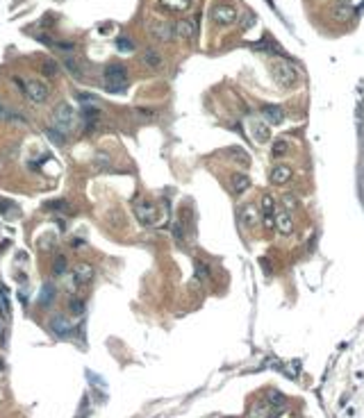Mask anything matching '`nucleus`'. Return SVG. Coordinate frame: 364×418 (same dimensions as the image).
<instances>
[{
	"instance_id": "obj_19",
	"label": "nucleus",
	"mask_w": 364,
	"mask_h": 418,
	"mask_svg": "<svg viewBox=\"0 0 364 418\" xmlns=\"http://www.w3.org/2000/svg\"><path fill=\"white\" fill-rule=\"evenodd\" d=\"M55 295H57V291H55V284L53 282H46L43 287H41V293H39V305L41 307H50L55 300Z\"/></svg>"
},
{
	"instance_id": "obj_10",
	"label": "nucleus",
	"mask_w": 364,
	"mask_h": 418,
	"mask_svg": "<svg viewBox=\"0 0 364 418\" xmlns=\"http://www.w3.org/2000/svg\"><path fill=\"white\" fill-rule=\"evenodd\" d=\"M294 177V170H291V166H287V164H278V166H273L271 173H269V180H271V184H287Z\"/></svg>"
},
{
	"instance_id": "obj_2",
	"label": "nucleus",
	"mask_w": 364,
	"mask_h": 418,
	"mask_svg": "<svg viewBox=\"0 0 364 418\" xmlns=\"http://www.w3.org/2000/svg\"><path fill=\"white\" fill-rule=\"evenodd\" d=\"M105 84L109 91H121L126 89V82H128V71L126 66L119 64V62H112V64L105 66Z\"/></svg>"
},
{
	"instance_id": "obj_7",
	"label": "nucleus",
	"mask_w": 364,
	"mask_h": 418,
	"mask_svg": "<svg viewBox=\"0 0 364 418\" xmlns=\"http://www.w3.org/2000/svg\"><path fill=\"white\" fill-rule=\"evenodd\" d=\"M73 118H75V111H73L71 104H66V103H62L53 114V121H55V125H57V130L60 132L73 127Z\"/></svg>"
},
{
	"instance_id": "obj_16",
	"label": "nucleus",
	"mask_w": 364,
	"mask_h": 418,
	"mask_svg": "<svg viewBox=\"0 0 364 418\" xmlns=\"http://www.w3.org/2000/svg\"><path fill=\"white\" fill-rule=\"evenodd\" d=\"M141 64L148 66V68H162L164 59H162V55H159L155 48H146V50L141 52Z\"/></svg>"
},
{
	"instance_id": "obj_12",
	"label": "nucleus",
	"mask_w": 364,
	"mask_h": 418,
	"mask_svg": "<svg viewBox=\"0 0 364 418\" xmlns=\"http://www.w3.org/2000/svg\"><path fill=\"white\" fill-rule=\"evenodd\" d=\"M173 30H175V37L178 39H185V41H192L193 37H196V25H193V21H178L175 25H173Z\"/></svg>"
},
{
	"instance_id": "obj_14",
	"label": "nucleus",
	"mask_w": 364,
	"mask_h": 418,
	"mask_svg": "<svg viewBox=\"0 0 364 418\" xmlns=\"http://www.w3.org/2000/svg\"><path fill=\"white\" fill-rule=\"evenodd\" d=\"M276 230H278L280 234H285V236H289V234H294V218H291V214L289 211H280V214H276Z\"/></svg>"
},
{
	"instance_id": "obj_27",
	"label": "nucleus",
	"mask_w": 364,
	"mask_h": 418,
	"mask_svg": "<svg viewBox=\"0 0 364 418\" xmlns=\"http://www.w3.org/2000/svg\"><path fill=\"white\" fill-rule=\"evenodd\" d=\"M193 271H196V280L198 282H210V266L205 261H193Z\"/></svg>"
},
{
	"instance_id": "obj_21",
	"label": "nucleus",
	"mask_w": 364,
	"mask_h": 418,
	"mask_svg": "<svg viewBox=\"0 0 364 418\" xmlns=\"http://www.w3.org/2000/svg\"><path fill=\"white\" fill-rule=\"evenodd\" d=\"M253 134H255V139H257L259 144H266V141L271 139L269 127H266L264 121H255V123H253Z\"/></svg>"
},
{
	"instance_id": "obj_23",
	"label": "nucleus",
	"mask_w": 364,
	"mask_h": 418,
	"mask_svg": "<svg viewBox=\"0 0 364 418\" xmlns=\"http://www.w3.org/2000/svg\"><path fill=\"white\" fill-rule=\"evenodd\" d=\"M259 207H262V216H276L273 214L276 211V198L271 193H264L259 198Z\"/></svg>"
},
{
	"instance_id": "obj_1",
	"label": "nucleus",
	"mask_w": 364,
	"mask_h": 418,
	"mask_svg": "<svg viewBox=\"0 0 364 418\" xmlns=\"http://www.w3.org/2000/svg\"><path fill=\"white\" fill-rule=\"evenodd\" d=\"M271 73H273V80H276L280 86H287V89H291V86L298 84V71L289 64V62H285V59L273 62V64H271Z\"/></svg>"
},
{
	"instance_id": "obj_33",
	"label": "nucleus",
	"mask_w": 364,
	"mask_h": 418,
	"mask_svg": "<svg viewBox=\"0 0 364 418\" xmlns=\"http://www.w3.org/2000/svg\"><path fill=\"white\" fill-rule=\"evenodd\" d=\"M93 164L98 166V168H112V159H109V155L107 152H96V157H93Z\"/></svg>"
},
{
	"instance_id": "obj_28",
	"label": "nucleus",
	"mask_w": 364,
	"mask_h": 418,
	"mask_svg": "<svg viewBox=\"0 0 364 418\" xmlns=\"http://www.w3.org/2000/svg\"><path fill=\"white\" fill-rule=\"evenodd\" d=\"M287 150H289V144H287L285 139H276L273 141V148H271V157L273 159H280V157H285Z\"/></svg>"
},
{
	"instance_id": "obj_34",
	"label": "nucleus",
	"mask_w": 364,
	"mask_h": 418,
	"mask_svg": "<svg viewBox=\"0 0 364 418\" xmlns=\"http://www.w3.org/2000/svg\"><path fill=\"white\" fill-rule=\"evenodd\" d=\"M230 152H232V159H235V162H239V164H244V166L251 162V159H248V155H246L241 148H230Z\"/></svg>"
},
{
	"instance_id": "obj_36",
	"label": "nucleus",
	"mask_w": 364,
	"mask_h": 418,
	"mask_svg": "<svg viewBox=\"0 0 364 418\" xmlns=\"http://www.w3.org/2000/svg\"><path fill=\"white\" fill-rule=\"evenodd\" d=\"M116 43H119V50H121V52H132V50H134V43H132L130 39H126V37H121Z\"/></svg>"
},
{
	"instance_id": "obj_35",
	"label": "nucleus",
	"mask_w": 364,
	"mask_h": 418,
	"mask_svg": "<svg viewBox=\"0 0 364 418\" xmlns=\"http://www.w3.org/2000/svg\"><path fill=\"white\" fill-rule=\"evenodd\" d=\"M48 137H50V141L57 146H64L66 144V139H64V134H62L60 130H48Z\"/></svg>"
},
{
	"instance_id": "obj_38",
	"label": "nucleus",
	"mask_w": 364,
	"mask_h": 418,
	"mask_svg": "<svg viewBox=\"0 0 364 418\" xmlns=\"http://www.w3.org/2000/svg\"><path fill=\"white\" fill-rule=\"evenodd\" d=\"M173 236L178 239V241H182V223H173Z\"/></svg>"
},
{
	"instance_id": "obj_39",
	"label": "nucleus",
	"mask_w": 364,
	"mask_h": 418,
	"mask_svg": "<svg viewBox=\"0 0 364 418\" xmlns=\"http://www.w3.org/2000/svg\"><path fill=\"white\" fill-rule=\"evenodd\" d=\"M9 207H14V205L7 203V200H0V214H7V211H9Z\"/></svg>"
},
{
	"instance_id": "obj_20",
	"label": "nucleus",
	"mask_w": 364,
	"mask_h": 418,
	"mask_svg": "<svg viewBox=\"0 0 364 418\" xmlns=\"http://www.w3.org/2000/svg\"><path fill=\"white\" fill-rule=\"evenodd\" d=\"M280 203H282V207H285V211H296L298 207H300V200H298L296 193H291V191H285L282 196H280Z\"/></svg>"
},
{
	"instance_id": "obj_13",
	"label": "nucleus",
	"mask_w": 364,
	"mask_h": 418,
	"mask_svg": "<svg viewBox=\"0 0 364 418\" xmlns=\"http://www.w3.org/2000/svg\"><path fill=\"white\" fill-rule=\"evenodd\" d=\"M150 34L157 41H164V43L175 39V30H173V25H169V23H155V25H150Z\"/></svg>"
},
{
	"instance_id": "obj_18",
	"label": "nucleus",
	"mask_w": 364,
	"mask_h": 418,
	"mask_svg": "<svg viewBox=\"0 0 364 418\" xmlns=\"http://www.w3.org/2000/svg\"><path fill=\"white\" fill-rule=\"evenodd\" d=\"M239 221L244 223L246 228L257 225V209L253 207V205H244V207L239 209Z\"/></svg>"
},
{
	"instance_id": "obj_22",
	"label": "nucleus",
	"mask_w": 364,
	"mask_h": 418,
	"mask_svg": "<svg viewBox=\"0 0 364 418\" xmlns=\"http://www.w3.org/2000/svg\"><path fill=\"white\" fill-rule=\"evenodd\" d=\"M98 118H100L98 107H89V104H86L85 109H82V121L86 123V127H93V125L98 123Z\"/></svg>"
},
{
	"instance_id": "obj_29",
	"label": "nucleus",
	"mask_w": 364,
	"mask_h": 418,
	"mask_svg": "<svg viewBox=\"0 0 364 418\" xmlns=\"http://www.w3.org/2000/svg\"><path fill=\"white\" fill-rule=\"evenodd\" d=\"M189 2H192V0H162V5H164L169 12H185L187 7H189Z\"/></svg>"
},
{
	"instance_id": "obj_25",
	"label": "nucleus",
	"mask_w": 364,
	"mask_h": 418,
	"mask_svg": "<svg viewBox=\"0 0 364 418\" xmlns=\"http://www.w3.org/2000/svg\"><path fill=\"white\" fill-rule=\"evenodd\" d=\"M64 68L71 73L73 78H78V80L85 78V68H82V64H80V62H75V59H71V57L64 59Z\"/></svg>"
},
{
	"instance_id": "obj_9",
	"label": "nucleus",
	"mask_w": 364,
	"mask_h": 418,
	"mask_svg": "<svg viewBox=\"0 0 364 418\" xmlns=\"http://www.w3.org/2000/svg\"><path fill=\"white\" fill-rule=\"evenodd\" d=\"M262 116H264V123L269 125H280L285 121V109L278 107V104H262Z\"/></svg>"
},
{
	"instance_id": "obj_26",
	"label": "nucleus",
	"mask_w": 364,
	"mask_h": 418,
	"mask_svg": "<svg viewBox=\"0 0 364 418\" xmlns=\"http://www.w3.org/2000/svg\"><path fill=\"white\" fill-rule=\"evenodd\" d=\"M266 402H269L271 407H285L287 398L278 391V389H269V391H266Z\"/></svg>"
},
{
	"instance_id": "obj_40",
	"label": "nucleus",
	"mask_w": 364,
	"mask_h": 418,
	"mask_svg": "<svg viewBox=\"0 0 364 418\" xmlns=\"http://www.w3.org/2000/svg\"><path fill=\"white\" fill-rule=\"evenodd\" d=\"M82 246H85V243L80 241V239H75V241H73V248H75V250H78V248H82Z\"/></svg>"
},
{
	"instance_id": "obj_41",
	"label": "nucleus",
	"mask_w": 364,
	"mask_h": 418,
	"mask_svg": "<svg viewBox=\"0 0 364 418\" xmlns=\"http://www.w3.org/2000/svg\"><path fill=\"white\" fill-rule=\"evenodd\" d=\"M5 400V389H0V402Z\"/></svg>"
},
{
	"instance_id": "obj_42",
	"label": "nucleus",
	"mask_w": 364,
	"mask_h": 418,
	"mask_svg": "<svg viewBox=\"0 0 364 418\" xmlns=\"http://www.w3.org/2000/svg\"><path fill=\"white\" fill-rule=\"evenodd\" d=\"M2 116H7V111L2 109V107H0V118H2Z\"/></svg>"
},
{
	"instance_id": "obj_17",
	"label": "nucleus",
	"mask_w": 364,
	"mask_h": 418,
	"mask_svg": "<svg viewBox=\"0 0 364 418\" xmlns=\"http://www.w3.org/2000/svg\"><path fill=\"white\" fill-rule=\"evenodd\" d=\"M230 187L235 193H244V191L251 189V177L246 175V173H232L230 175Z\"/></svg>"
},
{
	"instance_id": "obj_24",
	"label": "nucleus",
	"mask_w": 364,
	"mask_h": 418,
	"mask_svg": "<svg viewBox=\"0 0 364 418\" xmlns=\"http://www.w3.org/2000/svg\"><path fill=\"white\" fill-rule=\"evenodd\" d=\"M46 209H48V211H62V214H71V211H73L71 203H68V200H64V198L46 203Z\"/></svg>"
},
{
	"instance_id": "obj_30",
	"label": "nucleus",
	"mask_w": 364,
	"mask_h": 418,
	"mask_svg": "<svg viewBox=\"0 0 364 418\" xmlns=\"http://www.w3.org/2000/svg\"><path fill=\"white\" fill-rule=\"evenodd\" d=\"M66 268H68V261L64 255H57L53 259V275H64L66 273Z\"/></svg>"
},
{
	"instance_id": "obj_32",
	"label": "nucleus",
	"mask_w": 364,
	"mask_h": 418,
	"mask_svg": "<svg viewBox=\"0 0 364 418\" xmlns=\"http://www.w3.org/2000/svg\"><path fill=\"white\" fill-rule=\"evenodd\" d=\"M53 246H55V236L53 234H43V236H39V241H37V248H39L41 252L53 250Z\"/></svg>"
},
{
	"instance_id": "obj_3",
	"label": "nucleus",
	"mask_w": 364,
	"mask_h": 418,
	"mask_svg": "<svg viewBox=\"0 0 364 418\" xmlns=\"http://www.w3.org/2000/svg\"><path fill=\"white\" fill-rule=\"evenodd\" d=\"M134 214H137V218H139L141 225H152V223H157V205L150 203V200H139V203L134 205Z\"/></svg>"
},
{
	"instance_id": "obj_43",
	"label": "nucleus",
	"mask_w": 364,
	"mask_h": 418,
	"mask_svg": "<svg viewBox=\"0 0 364 418\" xmlns=\"http://www.w3.org/2000/svg\"><path fill=\"white\" fill-rule=\"evenodd\" d=\"M337 2H351V0H337Z\"/></svg>"
},
{
	"instance_id": "obj_37",
	"label": "nucleus",
	"mask_w": 364,
	"mask_h": 418,
	"mask_svg": "<svg viewBox=\"0 0 364 418\" xmlns=\"http://www.w3.org/2000/svg\"><path fill=\"white\" fill-rule=\"evenodd\" d=\"M41 68H43V73H46V75H55V73H57V68H60V64H55L53 59H46Z\"/></svg>"
},
{
	"instance_id": "obj_31",
	"label": "nucleus",
	"mask_w": 364,
	"mask_h": 418,
	"mask_svg": "<svg viewBox=\"0 0 364 418\" xmlns=\"http://www.w3.org/2000/svg\"><path fill=\"white\" fill-rule=\"evenodd\" d=\"M68 309H71V314L80 316V314L85 312V298H80V295H73L71 300H68Z\"/></svg>"
},
{
	"instance_id": "obj_5",
	"label": "nucleus",
	"mask_w": 364,
	"mask_h": 418,
	"mask_svg": "<svg viewBox=\"0 0 364 418\" xmlns=\"http://www.w3.org/2000/svg\"><path fill=\"white\" fill-rule=\"evenodd\" d=\"M25 93L32 103L43 104L48 100V96H50V89H48V84L46 82H41V80H30V82L25 84Z\"/></svg>"
},
{
	"instance_id": "obj_11",
	"label": "nucleus",
	"mask_w": 364,
	"mask_h": 418,
	"mask_svg": "<svg viewBox=\"0 0 364 418\" xmlns=\"http://www.w3.org/2000/svg\"><path fill=\"white\" fill-rule=\"evenodd\" d=\"M330 14L337 23H348L353 19V14H355V9L351 7V2H335L330 7Z\"/></svg>"
},
{
	"instance_id": "obj_6",
	"label": "nucleus",
	"mask_w": 364,
	"mask_h": 418,
	"mask_svg": "<svg viewBox=\"0 0 364 418\" xmlns=\"http://www.w3.org/2000/svg\"><path fill=\"white\" fill-rule=\"evenodd\" d=\"M282 414V407H271L266 400H257L253 402L248 409V418H276Z\"/></svg>"
},
{
	"instance_id": "obj_15",
	"label": "nucleus",
	"mask_w": 364,
	"mask_h": 418,
	"mask_svg": "<svg viewBox=\"0 0 364 418\" xmlns=\"http://www.w3.org/2000/svg\"><path fill=\"white\" fill-rule=\"evenodd\" d=\"M73 325L68 323L66 316H53L50 318V332L57 334V336H66V334H71Z\"/></svg>"
},
{
	"instance_id": "obj_8",
	"label": "nucleus",
	"mask_w": 364,
	"mask_h": 418,
	"mask_svg": "<svg viewBox=\"0 0 364 418\" xmlns=\"http://www.w3.org/2000/svg\"><path fill=\"white\" fill-rule=\"evenodd\" d=\"M93 275H96V271H93L91 264H89V261H80L78 266H75L73 280H75V284H80V287H86V284L93 280Z\"/></svg>"
},
{
	"instance_id": "obj_4",
	"label": "nucleus",
	"mask_w": 364,
	"mask_h": 418,
	"mask_svg": "<svg viewBox=\"0 0 364 418\" xmlns=\"http://www.w3.org/2000/svg\"><path fill=\"white\" fill-rule=\"evenodd\" d=\"M210 16H212V21L216 23V25H232V23L237 21V9H235L232 5H225V2H221V5H214L212 7Z\"/></svg>"
}]
</instances>
